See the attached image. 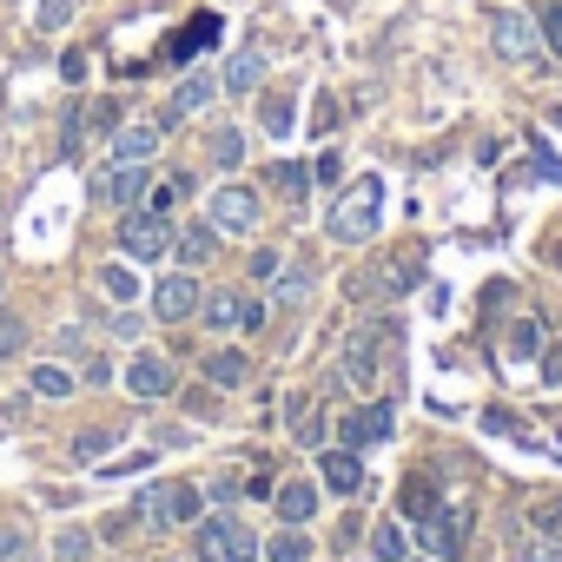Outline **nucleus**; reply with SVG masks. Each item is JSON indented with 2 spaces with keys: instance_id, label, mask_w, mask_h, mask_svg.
Segmentation results:
<instances>
[{
  "instance_id": "nucleus-1",
  "label": "nucleus",
  "mask_w": 562,
  "mask_h": 562,
  "mask_svg": "<svg viewBox=\"0 0 562 562\" xmlns=\"http://www.w3.org/2000/svg\"><path fill=\"white\" fill-rule=\"evenodd\" d=\"M378 218H384V179H378V172H364V179H351V186L338 192V205H331L325 232H331L338 245H364V238L378 232Z\"/></svg>"
},
{
  "instance_id": "nucleus-2",
  "label": "nucleus",
  "mask_w": 562,
  "mask_h": 562,
  "mask_svg": "<svg viewBox=\"0 0 562 562\" xmlns=\"http://www.w3.org/2000/svg\"><path fill=\"white\" fill-rule=\"evenodd\" d=\"M199 483H153L146 496H139V522H153V529H186V522H199Z\"/></svg>"
},
{
  "instance_id": "nucleus-3",
  "label": "nucleus",
  "mask_w": 562,
  "mask_h": 562,
  "mask_svg": "<svg viewBox=\"0 0 562 562\" xmlns=\"http://www.w3.org/2000/svg\"><path fill=\"white\" fill-rule=\"evenodd\" d=\"M120 251H126L133 265H159V258L172 251V225H166V212L133 205V212L120 218Z\"/></svg>"
},
{
  "instance_id": "nucleus-4",
  "label": "nucleus",
  "mask_w": 562,
  "mask_h": 562,
  "mask_svg": "<svg viewBox=\"0 0 562 562\" xmlns=\"http://www.w3.org/2000/svg\"><path fill=\"white\" fill-rule=\"evenodd\" d=\"M199 562H258V536L232 516L199 522Z\"/></svg>"
},
{
  "instance_id": "nucleus-5",
  "label": "nucleus",
  "mask_w": 562,
  "mask_h": 562,
  "mask_svg": "<svg viewBox=\"0 0 562 562\" xmlns=\"http://www.w3.org/2000/svg\"><path fill=\"white\" fill-rule=\"evenodd\" d=\"M490 47L522 67V60H536V47H542V21L509 14V8H490Z\"/></svg>"
},
{
  "instance_id": "nucleus-6",
  "label": "nucleus",
  "mask_w": 562,
  "mask_h": 562,
  "mask_svg": "<svg viewBox=\"0 0 562 562\" xmlns=\"http://www.w3.org/2000/svg\"><path fill=\"white\" fill-rule=\"evenodd\" d=\"M199 299H205V292H199L192 271H166L159 285H153V318H159V325H186V318L199 312Z\"/></svg>"
},
{
  "instance_id": "nucleus-7",
  "label": "nucleus",
  "mask_w": 562,
  "mask_h": 562,
  "mask_svg": "<svg viewBox=\"0 0 562 562\" xmlns=\"http://www.w3.org/2000/svg\"><path fill=\"white\" fill-rule=\"evenodd\" d=\"M205 218H212L218 232H251V225H258V186H238V179H225V186L212 192Z\"/></svg>"
},
{
  "instance_id": "nucleus-8",
  "label": "nucleus",
  "mask_w": 562,
  "mask_h": 562,
  "mask_svg": "<svg viewBox=\"0 0 562 562\" xmlns=\"http://www.w3.org/2000/svg\"><path fill=\"white\" fill-rule=\"evenodd\" d=\"M199 312L212 331H258L265 325V299H245V292H212V299H199Z\"/></svg>"
},
{
  "instance_id": "nucleus-9",
  "label": "nucleus",
  "mask_w": 562,
  "mask_h": 562,
  "mask_svg": "<svg viewBox=\"0 0 562 562\" xmlns=\"http://www.w3.org/2000/svg\"><path fill=\"white\" fill-rule=\"evenodd\" d=\"M126 391H133L139 404H159V397H172V391H179V371H172L159 351H139V358L126 364Z\"/></svg>"
},
{
  "instance_id": "nucleus-10",
  "label": "nucleus",
  "mask_w": 562,
  "mask_h": 562,
  "mask_svg": "<svg viewBox=\"0 0 562 562\" xmlns=\"http://www.w3.org/2000/svg\"><path fill=\"white\" fill-rule=\"evenodd\" d=\"M384 338H397V325H378V331H358V338H351V351H345V378H351L358 391L378 384V371H384V351H378V345H384Z\"/></svg>"
},
{
  "instance_id": "nucleus-11",
  "label": "nucleus",
  "mask_w": 562,
  "mask_h": 562,
  "mask_svg": "<svg viewBox=\"0 0 562 562\" xmlns=\"http://www.w3.org/2000/svg\"><path fill=\"white\" fill-rule=\"evenodd\" d=\"M146 186H153V179H146V166H139V159H113V166L100 172V199H106V205H120V212H133V205L146 199Z\"/></svg>"
},
{
  "instance_id": "nucleus-12",
  "label": "nucleus",
  "mask_w": 562,
  "mask_h": 562,
  "mask_svg": "<svg viewBox=\"0 0 562 562\" xmlns=\"http://www.w3.org/2000/svg\"><path fill=\"white\" fill-rule=\"evenodd\" d=\"M218 34H225V21H218V14H192V21L172 34V47H166V54H172V60H192V54L218 47Z\"/></svg>"
},
{
  "instance_id": "nucleus-13",
  "label": "nucleus",
  "mask_w": 562,
  "mask_h": 562,
  "mask_svg": "<svg viewBox=\"0 0 562 562\" xmlns=\"http://www.w3.org/2000/svg\"><path fill=\"white\" fill-rule=\"evenodd\" d=\"M172 251H179V265H186V271L212 265V251H218V225H212V218H199V225L172 232Z\"/></svg>"
},
{
  "instance_id": "nucleus-14",
  "label": "nucleus",
  "mask_w": 562,
  "mask_h": 562,
  "mask_svg": "<svg viewBox=\"0 0 562 562\" xmlns=\"http://www.w3.org/2000/svg\"><path fill=\"white\" fill-rule=\"evenodd\" d=\"M318 470H325V483L338 490V496H358L364 490V463H358V450L345 443V450H325L318 457Z\"/></svg>"
},
{
  "instance_id": "nucleus-15",
  "label": "nucleus",
  "mask_w": 562,
  "mask_h": 562,
  "mask_svg": "<svg viewBox=\"0 0 562 562\" xmlns=\"http://www.w3.org/2000/svg\"><path fill=\"white\" fill-rule=\"evenodd\" d=\"M199 371H205V384L232 391V384H245V378H251V358H245V351H205V358H199Z\"/></svg>"
},
{
  "instance_id": "nucleus-16",
  "label": "nucleus",
  "mask_w": 562,
  "mask_h": 562,
  "mask_svg": "<svg viewBox=\"0 0 562 562\" xmlns=\"http://www.w3.org/2000/svg\"><path fill=\"white\" fill-rule=\"evenodd\" d=\"M417 278H424V258H384L378 265V299H404Z\"/></svg>"
},
{
  "instance_id": "nucleus-17",
  "label": "nucleus",
  "mask_w": 562,
  "mask_h": 562,
  "mask_svg": "<svg viewBox=\"0 0 562 562\" xmlns=\"http://www.w3.org/2000/svg\"><path fill=\"white\" fill-rule=\"evenodd\" d=\"M159 139H166V126H159V120H139V126H126V133L113 139V159H153Z\"/></svg>"
},
{
  "instance_id": "nucleus-18",
  "label": "nucleus",
  "mask_w": 562,
  "mask_h": 562,
  "mask_svg": "<svg viewBox=\"0 0 562 562\" xmlns=\"http://www.w3.org/2000/svg\"><path fill=\"white\" fill-rule=\"evenodd\" d=\"M258 80H265V47H245V54H232V67H225L218 87H225V93H251Z\"/></svg>"
},
{
  "instance_id": "nucleus-19",
  "label": "nucleus",
  "mask_w": 562,
  "mask_h": 562,
  "mask_svg": "<svg viewBox=\"0 0 562 562\" xmlns=\"http://www.w3.org/2000/svg\"><path fill=\"white\" fill-rule=\"evenodd\" d=\"M212 87H218L212 74H186V80H179V93H172V113H166L159 126H172V120H186V113H199V106L212 100Z\"/></svg>"
},
{
  "instance_id": "nucleus-20",
  "label": "nucleus",
  "mask_w": 562,
  "mask_h": 562,
  "mask_svg": "<svg viewBox=\"0 0 562 562\" xmlns=\"http://www.w3.org/2000/svg\"><path fill=\"white\" fill-rule=\"evenodd\" d=\"M265 186H271V192H285V199H305V192H312V166L278 159V166H265Z\"/></svg>"
},
{
  "instance_id": "nucleus-21",
  "label": "nucleus",
  "mask_w": 562,
  "mask_h": 562,
  "mask_svg": "<svg viewBox=\"0 0 562 562\" xmlns=\"http://www.w3.org/2000/svg\"><path fill=\"white\" fill-rule=\"evenodd\" d=\"M278 516H285V522H312L318 516V483H285V490H278Z\"/></svg>"
},
{
  "instance_id": "nucleus-22",
  "label": "nucleus",
  "mask_w": 562,
  "mask_h": 562,
  "mask_svg": "<svg viewBox=\"0 0 562 562\" xmlns=\"http://www.w3.org/2000/svg\"><path fill=\"white\" fill-rule=\"evenodd\" d=\"M378 437H391V411L384 404H371V411H358L351 424H345V443L358 450V443H378Z\"/></svg>"
},
{
  "instance_id": "nucleus-23",
  "label": "nucleus",
  "mask_w": 562,
  "mask_h": 562,
  "mask_svg": "<svg viewBox=\"0 0 562 562\" xmlns=\"http://www.w3.org/2000/svg\"><path fill=\"white\" fill-rule=\"evenodd\" d=\"M404 516H411V522H430V516H443V509H437V490H430L424 476H411V483H404Z\"/></svg>"
},
{
  "instance_id": "nucleus-24",
  "label": "nucleus",
  "mask_w": 562,
  "mask_h": 562,
  "mask_svg": "<svg viewBox=\"0 0 562 562\" xmlns=\"http://www.w3.org/2000/svg\"><path fill=\"white\" fill-rule=\"evenodd\" d=\"M258 120H265V139H285V133H292V93H271V100L258 106Z\"/></svg>"
},
{
  "instance_id": "nucleus-25",
  "label": "nucleus",
  "mask_w": 562,
  "mask_h": 562,
  "mask_svg": "<svg viewBox=\"0 0 562 562\" xmlns=\"http://www.w3.org/2000/svg\"><path fill=\"white\" fill-rule=\"evenodd\" d=\"M192 192V179L186 172H172V179H159V186H146V212H172L179 199Z\"/></svg>"
},
{
  "instance_id": "nucleus-26",
  "label": "nucleus",
  "mask_w": 562,
  "mask_h": 562,
  "mask_svg": "<svg viewBox=\"0 0 562 562\" xmlns=\"http://www.w3.org/2000/svg\"><path fill=\"white\" fill-rule=\"evenodd\" d=\"M509 358H516V364H529V358H542V325H536V318H522V325H509Z\"/></svg>"
},
{
  "instance_id": "nucleus-27",
  "label": "nucleus",
  "mask_w": 562,
  "mask_h": 562,
  "mask_svg": "<svg viewBox=\"0 0 562 562\" xmlns=\"http://www.w3.org/2000/svg\"><path fill=\"white\" fill-rule=\"evenodd\" d=\"M529 522H536V536H542V542H562V496L529 503Z\"/></svg>"
},
{
  "instance_id": "nucleus-28",
  "label": "nucleus",
  "mask_w": 562,
  "mask_h": 562,
  "mask_svg": "<svg viewBox=\"0 0 562 562\" xmlns=\"http://www.w3.org/2000/svg\"><path fill=\"white\" fill-rule=\"evenodd\" d=\"M238 159H245V133H238V126H218V133H212V166L232 172Z\"/></svg>"
},
{
  "instance_id": "nucleus-29",
  "label": "nucleus",
  "mask_w": 562,
  "mask_h": 562,
  "mask_svg": "<svg viewBox=\"0 0 562 562\" xmlns=\"http://www.w3.org/2000/svg\"><path fill=\"white\" fill-rule=\"evenodd\" d=\"M34 397H54V404H60V397H74V371L41 364V371H34Z\"/></svg>"
},
{
  "instance_id": "nucleus-30",
  "label": "nucleus",
  "mask_w": 562,
  "mask_h": 562,
  "mask_svg": "<svg viewBox=\"0 0 562 562\" xmlns=\"http://www.w3.org/2000/svg\"><path fill=\"white\" fill-rule=\"evenodd\" d=\"M100 285H106V299H113V305H133V299H139V285H133V258H126V265H106Z\"/></svg>"
},
{
  "instance_id": "nucleus-31",
  "label": "nucleus",
  "mask_w": 562,
  "mask_h": 562,
  "mask_svg": "<svg viewBox=\"0 0 562 562\" xmlns=\"http://www.w3.org/2000/svg\"><path fill=\"white\" fill-rule=\"evenodd\" d=\"M265 555H271V562H312V542H305V536H299V522H292L285 536H271V549H265Z\"/></svg>"
},
{
  "instance_id": "nucleus-32",
  "label": "nucleus",
  "mask_w": 562,
  "mask_h": 562,
  "mask_svg": "<svg viewBox=\"0 0 562 562\" xmlns=\"http://www.w3.org/2000/svg\"><path fill=\"white\" fill-rule=\"evenodd\" d=\"M186 411H192L199 424H218V417H225V404H218V384H199V391H186Z\"/></svg>"
},
{
  "instance_id": "nucleus-33",
  "label": "nucleus",
  "mask_w": 562,
  "mask_h": 562,
  "mask_svg": "<svg viewBox=\"0 0 562 562\" xmlns=\"http://www.w3.org/2000/svg\"><path fill=\"white\" fill-rule=\"evenodd\" d=\"M371 555H378V562H404V529H397V522H378V529H371Z\"/></svg>"
},
{
  "instance_id": "nucleus-34",
  "label": "nucleus",
  "mask_w": 562,
  "mask_h": 562,
  "mask_svg": "<svg viewBox=\"0 0 562 562\" xmlns=\"http://www.w3.org/2000/svg\"><path fill=\"white\" fill-rule=\"evenodd\" d=\"M34 549V529L27 522H0V562H21Z\"/></svg>"
},
{
  "instance_id": "nucleus-35",
  "label": "nucleus",
  "mask_w": 562,
  "mask_h": 562,
  "mask_svg": "<svg viewBox=\"0 0 562 562\" xmlns=\"http://www.w3.org/2000/svg\"><path fill=\"white\" fill-rule=\"evenodd\" d=\"M54 555H60V562H87V555H93V536H87V529H60V536H54Z\"/></svg>"
},
{
  "instance_id": "nucleus-36",
  "label": "nucleus",
  "mask_w": 562,
  "mask_h": 562,
  "mask_svg": "<svg viewBox=\"0 0 562 562\" xmlns=\"http://www.w3.org/2000/svg\"><path fill=\"white\" fill-rule=\"evenodd\" d=\"M271 299H278V305H285V312H299V305L312 299V278H305V271H292V278H285V285H278Z\"/></svg>"
},
{
  "instance_id": "nucleus-37",
  "label": "nucleus",
  "mask_w": 562,
  "mask_h": 562,
  "mask_svg": "<svg viewBox=\"0 0 562 562\" xmlns=\"http://www.w3.org/2000/svg\"><path fill=\"white\" fill-rule=\"evenodd\" d=\"M325 430H331V424H325V411H305V417H299V443H305V450H318V443H325Z\"/></svg>"
},
{
  "instance_id": "nucleus-38",
  "label": "nucleus",
  "mask_w": 562,
  "mask_h": 562,
  "mask_svg": "<svg viewBox=\"0 0 562 562\" xmlns=\"http://www.w3.org/2000/svg\"><path fill=\"white\" fill-rule=\"evenodd\" d=\"M113 443V430H87L80 443H74V463H100V450Z\"/></svg>"
},
{
  "instance_id": "nucleus-39",
  "label": "nucleus",
  "mask_w": 562,
  "mask_h": 562,
  "mask_svg": "<svg viewBox=\"0 0 562 562\" xmlns=\"http://www.w3.org/2000/svg\"><path fill=\"white\" fill-rule=\"evenodd\" d=\"M74 8H80V0H41V27L54 34V27H67L74 21Z\"/></svg>"
},
{
  "instance_id": "nucleus-40",
  "label": "nucleus",
  "mask_w": 562,
  "mask_h": 562,
  "mask_svg": "<svg viewBox=\"0 0 562 562\" xmlns=\"http://www.w3.org/2000/svg\"><path fill=\"white\" fill-rule=\"evenodd\" d=\"M87 126H93V133H100V139H106V133H113V126H120V100H100V106H93V113H87Z\"/></svg>"
},
{
  "instance_id": "nucleus-41",
  "label": "nucleus",
  "mask_w": 562,
  "mask_h": 562,
  "mask_svg": "<svg viewBox=\"0 0 562 562\" xmlns=\"http://www.w3.org/2000/svg\"><path fill=\"white\" fill-rule=\"evenodd\" d=\"M278 271H285V258H278L271 245H258V251H251V278H278Z\"/></svg>"
},
{
  "instance_id": "nucleus-42",
  "label": "nucleus",
  "mask_w": 562,
  "mask_h": 562,
  "mask_svg": "<svg viewBox=\"0 0 562 562\" xmlns=\"http://www.w3.org/2000/svg\"><path fill=\"white\" fill-rule=\"evenodd\" d=\"M542 41H549V47L562 54V0H555V8H549V14H542Z\"/></svg>"
},
{
  "instance_id": "nucleus-43",
  "label": "nucleus",
  "mask_w": 562,
  "mask_h": 562,
  "mask_svg": "<svg viewBox=\"0 0 562 562\" xmlns=\"http://www.w3.org/2000/svg\"><path fill=\"white\" fill-rule=\"evenodd\" d=\"M60 74H67V87H80V80H87V54H67Z\"/></svg>"
},
{
  "instance_id": "nucleus-44",
  "label": "nucleus",
  "mask_w": 562,
  "mask_h": 562,
  "mask_svg": "<svg viewBox=\"0 0 562 562\" xmlns=\"http://www.w3.org/2000/svg\"><path fill=\"white\" fill-rule=\"evenodd\" d=\"M542 378H549V384H562V345H555V351L542 358Z\"/></svg>"
},
{
  "instance_id": "nucleus-45",
  "label": "nucleus",
  "mask_w": 562,
  "mask_h": 562,
  "mask_svg": "<svg viewBox=\"0 0 562 562\" xmlns=\"http://www.w3.org/2000/svg\"><path fill=\"white\" fill-rule=\"evenodd\" d=\"M331 8H351V0H331Z\"/></svg>"
}]
</instances>
